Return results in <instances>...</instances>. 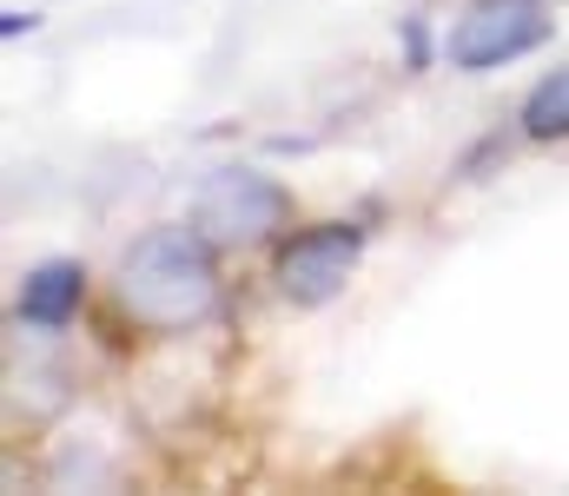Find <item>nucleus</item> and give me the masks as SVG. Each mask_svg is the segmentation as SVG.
I'll list each match as a JSON object with an SVG mask.
<instances>
[{
	"instance_id": "obj_1",
	"label": "nucleus",
	"mask_w": 569,
	"mask_h": 496,
	"mask_svg": "<svg viewBox=\"0 0 569 496\" xmlns=\"http://www.w3.org/2000/svg\"><path fill=\"white\" fill-rule=\"evenodd\" d=\"M212 239L199 225H159L120 259L113 298L140 331H192L219 305V265Z\"/></svg>"
},
{
	"instance_id": "obj_2",
	"label": "nucleus",
	"mask_w": 569,
	"mask_h": 496,
	"mask_svg": "<svg viewBox=\"0 0 569 496\" xmlns=\"http://www.w3.org/2000/svg\"><path fill=\"white\" fill-rule=\"evenodd\" d=\"M284 219H291V192L279 179L252 172V165H226L199 185L192 199V225L219 245V252H246L259 239H272Z\"/></svg>"
},
{
	"instance_id": "obj_3",
	"label": "nucleus",
	"mask_w": 569,
	"mask_h": 496,
	"mask_svg": "<svg viewBox=\"0 0 569 496\" xmlns=\"http://www.w3.org/2000/svg\"><path fill=\"white\" fill-rule=\"evenodd\" d=\"M550 27H557V20H550L537 0H477V7L450 27L443 60H450L457 73H490V67H510V60L537 53V47L550 40Z\"/></svg>"
},
{
	"instance_id": "obj_4",
	"label": "nucleus",
	"mask_w": 569,
	"mask_h": 496,
	"mask_svg": "<svg viewBox=\"0 0 569 496\" xmlns=\"http://www.w3.org/2000/svg\"><path fill=\"white\" fill-rule=\"evenodd\" d=\"M358 259H365V225L331 219V225H311V232H298V239L284 245L279 265H272V279H279V292L291 305H331V298L351 285Z\"/></svg>"
},
{
	"instance_id": "obj_5",
	"label": "nucleus",
	"mask_w": 569,
	"mask_h": 496,
	"mask_svg": "<svg viewBox=\"0 0 569 496\" xmlns=\"http://www.w3.org/2000/svg\"><path fill=\"white\" fill-rule=\"evenodd\" d=\"M80 298H87V272H80L73 259H47V265H33L27 285H20V325L60 331L80 312Z\"/></svg>"
},
{
	"instance_id": "obj_6",
	"label": "nucleus",
	"mask_w": 569,
	"mask_h": 496,
	"mask_svg": "<svg viewBox=\"0 0 569 496\" xmlns=\"http://www.w3.org/2000/svg\"><path fill=\"white\" fill-rule=\"evenodd\" d=\"M517 120H523L530 140H569V67H557L550 80L530 87V100H523Z\"/></svg>"
}]
</instances>
